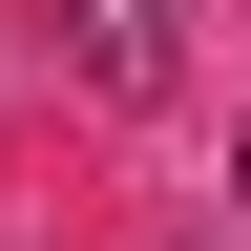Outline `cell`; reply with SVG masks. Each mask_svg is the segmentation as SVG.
Returning a JSON list of instances; mask_svg holds the SVG:
<instances>
[{
  "label": "cell",
  "mask_w": 251,
  "mask_h": 251,
  "mask_svg": "<svg viewBox=\"0 0 251 251\" xmlns=\"http://www.w3.org/2000/svg\"><path fill=\"white\" fill-rule=\"evenodd\" d=\"M230 209H251V126H230Z\"/></svg>",
  "instance_id": "6da1fadb"
},
{
  "label": "cell",
  "mask_w": 251,
  "mask_h": 251,
  "mask_svg": "<svg viewBox=\"0 0 251 251\" xmlns=\"http://www.w3.org/2000/svg\"><path fill=\"white\" fill-rule=\"evenodd\" d=\"M105 21H147V0H105Z\"/></svg>",
  "instance_id": "7a4b0ae2"
},
{
  "label": "cell",
  "mask_w": 251,
  "mask_h": 251,
  "mask_svg": "<svg viewBox=\"0 0 251 251\" xmlns=\"http://www.w3.org/2000/svg\"><path fill=\"white\" fill-rule=\"evenodd\" d=\"M230 21H251V0H230Z\"/></svg>",
  "instance_id": "3957f363"
}]
</instances>
